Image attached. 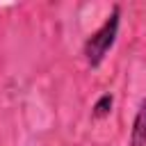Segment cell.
<instances>
[{"instance_id":"obj_3","label":"cell","mask_w":146,"mask_h":146,"mask_svg":"<svg viewBox=\"0 0 146 146\" xmlns=\"http://www.w3.org/2000/svg\"><path fill=\"white\" fill-rule=\"evenodd\" d=\"M112 107H114V94L112 91H105L96 98V103L91 105V119L94 121H103L112 114Z\"/></svg>"},{"instance_id":"obj_2","label":"cell","mask_w":146,"mask_h":146,"mask_svg":"<svg viewBox=\"0 0 146 146\" xmlns=\"http://www.w3.org/2000/svg\"><path fill=\"white\" fill-rule=\"evenodd\" d=\"M130 146H146V98L139 100V107L135 112L132 125H130Z\"/></svg>"},{"instance_id":"obj_1","label":"cell","mask_w":146,"mask_h":146,"mask_svg":"<svg viewBox=\"0 0 146 146\" xmlns=\"http://www.w3.org/2000/svg\"><path fill=\"white\" fill-rule=\"evenodd\" d=\"M119 27H121V7L114 5L112 11L107 14V18L103 21V25L98 30H94L84 43H82V55H84V62L91 66V68H98L107 52L114 48L116 43V36H119Z\"/></svg>"}]
</instances>
